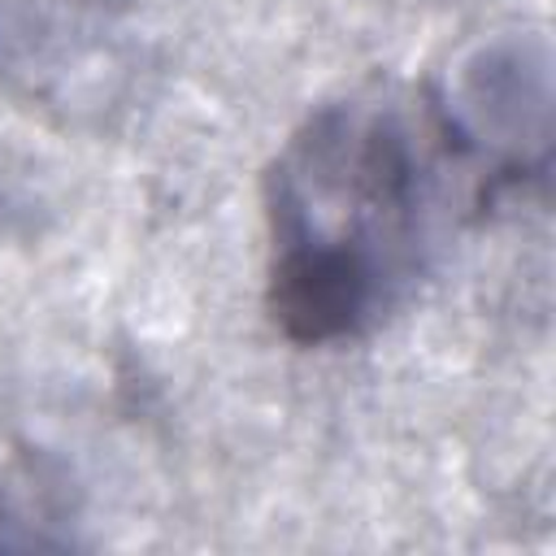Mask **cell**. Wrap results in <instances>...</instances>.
<instances>
[{"label":"cell","instance_id":"6da1fadb","mask_svg":"<svg viewBox=\"0 0 556 556\" xmlns=\"http://www.w3.org/2000/svg\"><path fill=\"white\" fill-rule=\"evenodd\" d=\"M391 91L317 104L265 169V308L295 348L374 334L426 274L443 143Z\"/></svg>","mask_w":556,"mask_h":556},{"label":"cell","instance_id":"7a4b0ae2","mask_svg":"<svg viewBox=\"0 0 556 556\" xmlns=\"http://www.w3.org/2000/svg\"><path fill=\"white\" fill-rule=\"evenodd\" d=\"M0 52L43 100L100 109L143 65V0H0Z\"/></svg>","mask_w":556,"mask_h":556},{"label":"cell","instance_id":"3957f363","mask_svg":"<svg viewBox=\"0 0 556 556\" xmlns=\"http://www.w3.org/2000/svg\"><path fill=\"white\" fill-rule=\"evenodd\" d=\"M547 48L543 39H500L473 52L452 78L439 130L491 178H521L547 156Z\"/></svg>","mask_w":556,"mask_h":556}]
</instances>
